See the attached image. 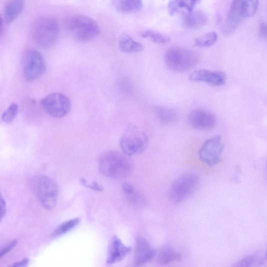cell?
<instances>
[{"mask_svg": "<svg viewBox=\"0 0 267 267\" xmlns=\"http://www.w3.org/2000/svg\"><path fill=\"white\" fill-rule=\"evenodd\" d=\"M30 185L44 209L51 210L55 208L59 191L53 180L46 176H37L30 180Z\"/></svg>", "mask_w": 267, "mask_h": 267, "instance_id": "2", "label": "cell"}, {"mask_svg": "<svg viewBox=\"0 0 267 267\" xmlns=\"http://www.w3.org/2000/svg\"><path fill=\"white\" fill-rule=\"evenodd\" d=\"M22 74L28 80L40 78L45 71L46 66L42 54L37 50H29L24 54L22 59Z\"/></svg>", "mask_w": 267, "mask_h": 267, "instance_id": "8", "label": "cell"}, {"mask_svg": "<svg viewBox=\"0 0 267 267\" xmlns=\"http://www.w3.org/2000/svg\"><path fill=\"white\" fill-rule=\"evenodd\" d=\"M180 258V254L170 248H163L158 254V262L162 264H170Z\"/></svg>", "mask_w": 267, "mask_h": 267, "instance_id": "24", "label": "cell"}, {"mask_svg": "<svg viewBox=\"0 0 267 267\" xmlns=\"http://www.w3.org/2000/svg\"><path fill=\"white\" fill-rule=\"evenodd\" d=\"M116 10L124 14L137 13L143 6L142 0H112Z\"/></svg>", "mask_w": 267, "mask_h": 267, "instance_id": "17", "label": "cell"}, {"mask_svg": "<svg viewBox=\"0 0 267 267\" xmlns=\"http://www.w3.org/2000/svg\"><path fill=\"white\" fill-rule=\"evenodd\" d=\"M80 182L84 186L88 188L100 192H103L104 190L103 187L96 182H94L92 183H90V182H88L86 179L82 178L81 179Z\"/></svg>", "mask_w": 267, "mask_h": 267, "instance_id": "31", "label": "cell"}, {"mask_svg": "<svg viewBox=\"0 0 267 267\" xmlns=\"http://www.w3.org/2000/svg\"><path fill=\"white\" fill-rule=\"evenodd\" d=\"M122 189L127 200L132 204L140 206L144 203L142 196L130 184L126 182L123 184Z\"/></svg>", "mask_w": 267, "mask_h": 267, "instance_id": "22", "label": "cell"}, {"mask_svg": "<svg viewBox=\"0 0 267 267\" xmlns=\"http://www.w3.org/2000/svg\"><path fill=\"white\" fill-rule=\"evenodd\" d=\"M24 0H8L4 9V21L7 24L14 22L21 14Z\"/></svg>", "mask_w": 267, "mask_h": 267, "instance_id": "19", "label": "cell"}, {"mask_svg": "<svg viewBox=\"0 0 267 267\" xmlns=\"http://www.w3.org/2000/svg\"><path fill=\"white\" fill-rule=\"evenodd\" d=\"M60 32L59 24L52 17H43L36 20L32 26V36L34 42L47 48L56 41Z\"/></svg>", "mask_w": 267, "mask_h": 267, "instance_id": "5", "label": "cell"}, {"mask_svg": "<svg viewBox=\"0 0 267 267\" xmlns=\"http://www.w3.org/2000/svg\"><path fill=\"white\" fill-rule=\"evenodd\" d=\"M18 244V241L16 240L10 241L6 244L1 250L0 252V258H2L4 256L10 252Z\"/></svg>", "mask_w": 267, "mask_h": 267, "instance_id": "30", "label": "cell"}, {"mask_svg": "<svg viewBox=\"0 0 267 267\" xmlns=\"http://www.w3.org/2000/svg\"><path fill=\"white\" fill-rule=\"evenodd\" d=\"M218 35L214 32L204 34L198 38L195 44L199 47L208 48L214 45L216 42Z\"/></svg>", "mask_w": 267, "mask_h": 267, "instance_id": "27", "label": "cell"}, {"mask_svg": "<svg viewBox=\"0 0 267 267\" xmlns=\"http://www.w3.org/2000/svg\"><path fill=\"white\" fill-rule=\"evenodd\" d=\"M0 203H1V217L2 219L6 212V206L5 200L2 196H1V200H0Z\"/></svg>", "mask_w": 267, "mask_h": 267, "instance_id": "32", "label": "cell"}, {"mask_svg": "<svg viewBox=\"0 0 267 267\" xmlns=\"http://www.w3.org/2000/svg\"><path fill=\"white\" fill-rule=\"evenodd\" d=\"M18 112V105L16 103L10 104L2 114V120L7 124L11 123L16 117Z\"/></svg>", "mask_w": 267, "mask_h": 267, "instance_id": "28", "label": "cell"}, {"mask_svg": "<svg viewBox=\"0 0 267 267\" xmlns=\"http://www.w3.org/2000/svg\"><path fill=\"white\" fill-rule=\"evenodd\" d=\"M40 104L46 113L55 118H62L66 116L71 106L68 97L58 92L46 96L42 100Z\"/></svg>", "mask_w": 267, "mask_h": 267, "instance_id": "9", "label": "cell"}, {"mask_svg": "<svg viewBox=\"0 0 267 267\" xmlns=\"http://www.w3.org/2000/svg\"><path fill=\"white\" fill-rule=\"evenodd\" d=\"M154 112L160 123L164 126H172L176 122L177 114L173 108L156 106Z\"/></svg>", "mask_w": 267, "mask_h": 267, "instance_id": "18", "label": "cell"}, {"mask_svg": "<svg viewBox=\"0 0 267 267\" xmlns=\"http://www.w3.org/2000/svg\"><path fill=\"white\" fill-rule=\"evenodd\" d=\"M242 0H234L227 18L226 25L229 32H233L237 28L242 18L241 4Z\"/></svg>", "mask_w": 267, "mask_h": 267, "instance_id": "21", "label": "cell"}, {"mask_svg": "<svg viewBox=\"0 0 267 267\" xmlns=\"http://www.w3.org/2000/svg\"><path fill=\"white\" fill-rule=\"evenodd\" d=\"M266 258H267V252H266Z\"/></svg>", "mask_w": 267, "mask_h": 267, "instance_id": "34", "label": "cell"}, {"mask_svg": "<svg viewBox=\"0 0 267 267\" xmlns=\"http://www.w3.org/2000/svg\"><path fill=\"white\" fill-rule=\"evenodd\" d=\"M80 220L79 218H74L62 224H60L54 230L52 234V236L54 238L64 235L70 232L72 229L75 228L80 222Z\"/></svg>", "mask_w": 267, "mask_h": 267, "instance_id": "26", "label": "cell"}, {"mask_svg": "<svg viewBox=\"0 0 267 267\" xmlns=\"http://www.w3.org/2000/svg\"><path fill=\"white\" fill-rule=\"evenodd\" d=\"M208 16L204 12L200 10H193L183 16L184 26L188 29H198L206 25Z\"/></svg>", "mask_w": 267, "mask_h": 267, "instance_id": "16", "label": "cell"}, {"mask_svg": "<svg viewBox=\"0 0 267 267\" xmlns=\"http://www.w3.org/2000/svg\"><path fill=\"white\" fill-rule=\"evenodd\" d=\"M132 164L128 156L116 151L104 153L100 158L98 168L104 176L114 179L128 176L132 172Z\"/></svg>", "mask_w": 267, "mask_h": 267, "instance_id": "1", "label": "cell"}, {"mask_svg": "<svg viewBox=\"0 0 267 267\" xmlns=\"http://www.w3.org/2000/svg\"><path fill=\"white\" fill-rule=\"evenodd\" d=\"M259 6V0H242L241 15L244 18L252 17L256 13Z\"/></svg>", "mask_w": 267, "mask_h": 267, "instance_id": "25", "label": "cell"}, {"mask_svg": "<svg viewBox=\"0 0 267 267\" xmlns=\"http://www.w3.org/2000/svg\"><path fill=\"white\" fill-rule=\"evenodd\" d=\"M142 37L148 39L156 44H166L171 41L170 38L168 35L154 30H147L142 33Z\"/></svg>", "mask_w": 267, "mask_h": 267, "instance_id": "23", "label": "cell"}, {"mask_svg": "<svg viewBox=\"0 0 267 267\" xmlns=\"http://www.w3.org/2000/svg\"><path fill=\"white\" fill-rule=\"evenodd\" d=\"M156 254L155 249L147 240L142 237L137 239L134 257L136 266H142L148 263L154 258Z\"/></svg>", "mask_w": 267, "mask_h": 267, "instance_id": "14", "label": "cell"}, {"mask_svg": "<svg viewBox=\"0 0 267 267\" xmlns=\"http://www.w3.org/2000/svg\"><path fill=\"white\" fill-rule=\"evenodd\" d=\"M120 50L126 54H134L142 52L144 47L140 43L134 40L130 35L123 34L118 41Z\"/></svg>", "mask_w": 267, "mask_h": 267, "instance_id": "20", "label": "cell"}, {"mask_svg": "<svg viewBox=\"0 0 267 267\" xmlns=\"http://www.w3.org/2000/svg\"><path fill=\"white\" fill-rule=\"evenodd\" d=\"M198 177L193 174L188 173L180 176L170 188L169 199L173 204H179L186 200L198 184Z\"/></svg>", "mask_w": 267, "mask_h": 267, "instance_id": "7", "label": "cell"}, {"mask_svg": "<svg viewBox=\"0 0 267 267\" xmlns=\"http://www.w3.org/2000/svg\"><path fill=\"white\" fill-rule=\"evenodd\" d=\"M224 145L220 136H216L206 141L199 151L200 160L206 164L213 166L221 160Z\"/></svg>", "mask_w": 267, "mask_h": 267, "instance_id": "10", "label": "cell"}, {"mask_svg": "<svg viewBox=\"0 0 267 267\" xmlns=\"http://www.w3.org/2000/svg\"><path fill=\"white\" fill-rule=\"evenodd\" d=\"M29 262V259L28 258H25L15 263L12 265V266H26L28 265Z\"/></svg>", "mask_w": 267, "mask_h": 267, "instance_id": "33", "label": "cell"}, {"mask_svg": "<svg viewBox=\"0 0 267 267\" xmlns=\"http://www.w3.org/2000/svg\"><path fill=\"white\" fill-rule=\"evenodd\" d=\"M264 260L256 256H248L242 259L235 265L236 266H254L263 264Z\"/></svg>", "mask_w": 267, "mask_h": 267, "instance_id": "29", "label": "cell"}, {"mask_svg": "<svg viewBox=\"0 0 267 267\" xmlns=\"http://www.w3.org/2000/svg\"><path fill=\"white\" fill-rule=\"evenodd\" d=\"M190 80L192 82L208 83L214 86H222L225 84L226 76L223 72L200 70L192 72Z\"/></svg>", "mask_w": 267, "mask_h": 267, "instance_id": "12", "label": "cell"}, {"mask_svg": "<svg viewBox=\"0 0 267 267\" xmlns=\"http://www.w3.org/2000/svg\"><path fill=\"white\" fill-rule=\"evenodd\" d=\"M130 251V247L126 246L117 236H114L108 246L107 264H112L122 261Z\"/></svg>", "mask_w": 267, "mask_h": 267, "instance_id": "13", "label": "cell"}, {"mask_svg": "<svg viewBox=\"0 0 267 267\" xmlns=\"http://www.w3.org/2000/svg\"><path fill=\"white\" fill-rule=\"evenodd\" d=\"M167 67L176 72L189 70L198 64V54L190 48L179 46L170 48L165 55Z\"/></svg>", "mask_w": 267, "mask_h": 267, "instance_id": "4", "label": "cell"}, {"mask_svg": "<svg viewBox=\"0 0 267 267\" xmlns=\"http://www.w3.org/2000/svg\"><path fill=\"white\" fill-rule=\"evenodd\" d=\"M188 122L194 128L200 130H209L215 126L216 118L210 112L202 109H196L188 114Z\"/></svg>", "mask_w": 267, "mask_h": 267, "instance_id": "11", "label": "cell"}, {"mask_svg": "<svg viewBox=\"0 0 267 267\" xmlns=\"http://www.w3.org/2000/svg\"><path fill=\"white\" fill-rule=\"evenodd\" d=\"M149 139L146 133L136 126H128L120 144L124 154L130 156L139 154L147 149Z\"/></svg>", "mask_w": 267, "mask_h": 267, "instance_id": "6", "label": "cell"}, {"mask_svg": "<svg viewBox=\"0 0 267 267\" xmlns=\"http://www.w3.org/2000/svg\"><path fill=\"white\" fill-rule=\"evenodd\" d=\"M201 0H169L168 8L170 16L185 15L194 10Z\"/></svg>", "mask_w": 267, "mask_h": 267, "instance_id": "15", "label": "cell"}, {"mask_svg": "<svg viewBox=\"0 0 267 267\" xmlns=\"http://www.w3.org/2000/svg\"><path fill=\"white\" fill-rule=\"evenodd\" d=\"M65 27L72 38L80 42L90 41L100 33V28L90 17L78 15L68 18L65 21Z\"/></svg>", "mask_w": 267, "mask_h": 267, "instance_id": "3", "label": "cell"}]
</instances>
